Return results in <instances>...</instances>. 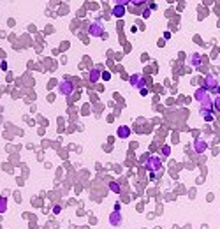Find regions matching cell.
<instances>
[{
    "mask_svg": "<svg viewBox=\"0 0 220 229\" xmlns=\"http://www.w3.org/2000/svg\"><path fill=\"white\" fill-rule=\"evenodd\" d=\"M194 97H196V101L201 102V109H211L213 108V99H211V95H209V92L206 88H197L196 93H194Z\"/></svg>",
    "mask_w": 220,
    "mask_h": 229,
    "instance_id": "1",
    "label": "cell"
},
{
    "mask_svg": "<svg viewBox=\"0 0 220 229\" xmlns=\"http://www.w3.org/2000/svg\"><path fill=\"white\" fill-rule=\"evenodd\" d=\"M144 168L148 169L150 173H155V171H159L162 168V159L160 157H155V155H150L148 160L144 162Z\"/></svg>",
    "mask_w": 220,
    "mask_h": 229,
    "instance_id": "2",
    "label": "cell"
},
{
    "mask_svg": "<svg viewBox=\"0 0 220 229\" xmlns=\"http://www.w3.org/2000/svg\"><path fill=\"white\" fill-rule=\"evenodd\" d=\"M72 92H74V83L72 81L62 79V81L58 83V93H62V95H71Z\"/></svg>",
    "mask_w": 220,
    "mask_h": 229,
    "instance_id": "3",
    "label": "cell"
},
{
    "mask_svg": "<svg viewBox=\"0 0 220 229\" xmlns=\"http://www.w3.org/2000/svg\"><path fill=\"white\" fill-rule=\"evenodd\" d=\"M88 34L92 37H104V28L100 27L99 23H92L90 28H88Z\"/></svg>",
    "mask_w": 220,
    "mask_h": 229,
    "instance_id": "4",
    "label": "cell"
},
{
    "mask_svg": "<svg viewBox=\"0 0 220 229\" xmlns=\"http://www.w3.org/2000/svg\"><path fill=\"white\" fill-rule=\"evenodd\" d=\"M129 83H130L132 87H136V88H144V78L141 76V74H132L130 78H129Z\"/></svg>",
    "mask_w": 220,
    "mask_h": 229,
    "instance_id": "5",
    "label": "cell"
},
{
    "mask_svg": "<svg viewBox=\"0 0 220 229\" xmlns=\"http://www.w3.org/2000/svg\"><path fill=\"white\" fill-rule=\"evenodd\" d=\"M217 87H218V81H217V78L215 76H208L206 79H204V87L208 92H215L217 90Z\"/></svg>",
    "mask_w": 220,
    "mask_h": 229,
    "instance_id": "6",
    "label": "cell"
},
{
    "mask_svg": "<svg viewBox=\"0 0 220 229\" xmlns=\"http://www.w3.org/2000/svg\"><path fill=\"white\" fill-rule=\"evenodd\" d=\"M206 148H208V143L204 141L203 137H197L196 141H194V150L197 153H204L206 152Z\"/></svg>",
    "mask_w": 220,
    "mask_h": 229,
    "instance_id": "7",
    "label": "cell"
},
{
    "mask_svg": "<svg viewBox=\"0 0 220 229\" xmlns=\"http://www.w3.org/2000/svg\"><path fill=\"white\" fill-rule=\"evenodd\" d=\"M116 136L121 137V139H127V137L130 136V127H127V125H121L116 129Z\"/></svg>",
    "mask_w": 220,
    "mask_h": 229,
    "instance_id": "8",
    "label": "cell"
},
{
    "mask_svg": "<svg viewBox=\"0 0 220 229\" xmlns=\"http://www.w3.org/2000/svg\"><path fill=\"white\" fill-rule=\"evenodd\" d=\"M109 224L111 226H120L121 224V213L118 212V210H115V212L109 215Z\"/></svg>",
    "mask_w": 220,
    "mask_h": 229,
    "instance_id": "9",
    "label": "cell"
},
{
    "mask_svg": "<svg viewBox=\"0 0 220 229\" xmlns=\"http://www.w3.org/2000/svg\"><path fill=\"white\" fill-rule=\"evenodd\" d=\"M113 16H116V18L125 16V6H115L113 7Z\"/></svg>",
    "mask_w": 220,
    "mask_h": 229,
    "instance_id": "10",
    "label": "cell"
},
{
    "mask_svg": "<svg viewBox=\"0 0 220 229\" xmlns=\"http://www.w3.org/2000/svg\"><path fill=\"white\" fill-rule=\"evenodd\" d=\"M99 78H100V71L99 69H94V71H90V74H88V79L92 83H97L99 81Z\"/></svg>",
    "mask_w": 220,
    "mask_h": 229,
    "instance_id": "11",
    "label": "cell"
},
{
    "mask_svg": "<svg viewBox=\"0 0 220 229\" xmlns=\"http://www.w3.org/2000/svg\"><path fill=\"white\" fill-rule=\"evenodd\" d=\"M201 115H203L204 122H213V113H211V109H201Z\"/></svg>",
    "mask_w": 220,
    "mask_h": 229,
    "instance_id": "12",
    "label": "cell"
},
{
    "mask_svg": "<svg viewBox=\"0 0 220 229\" xmlns=\"http://www.w3.org/2000/svg\"><path fill=\"white\" fill-rule=\"evenodd\" d=\"M190 64H192L194 67L201 65V55H199V53H192V56H190Z\"/></svg>",
    "mask_w": 220,
    "mask_h": 229,
    "instance_id": "13",
    "label": "cell"
},
{
    "mask_svg": "<svg viewBox=\"0 0 220 229\" xmlns=\"http://www.w3.org/2000/svg\"><path fill=\"white\" fill-rule=\"evenodd\" d=\"M109 191L115 192V194H120V192H121V187L118 185L116 182H109Z\"/></svg>",
    "mask_w": 220,
    "mask_h": 229,
    "instance_id": "14",
    "label": "cell"
},
{
    "mask_svg": "<svg viewBox=\"0 0 220 229\" xmlns=\"http://www.w3.org/2000/svg\"><path fill=\"white\" fill-rule=\"evenodd\" d=\"M7 212V199L6 197H0V213Z\"/></svg>",
    "mask_w": 220,
    "mask_h": 229,
    "instance_id": "15",
    "label": "cell"
},
{
    "mask_svg": "<svg viewBox=\"0 0 220 229\" xmlns=\"http://www.w3.org/2000/svg\"><path fill=\"white\" fill-rule=\"evenodd\" d=\"M213 109L220 113V95H217V97L213 99Z\"/></svg>",
    "mask_w": 220,
    "mask_h": 229,
    "instance_id": "16",
    "label": "cell"
},
{
    "mask_svg": "<svg viewBox=\"0 0 220 229\" xmlns=\"http://www.w3.org/2000/svg\"><path fill=\"white\" fill-rule=\"evenodd\" d=\"M160 152H162V155H164V157H169V153H171V146H167V145H165V146H162V150H160Z\"/></svg>",
    "mask_w": 220,
    "mask_h": 229,
    "instance_id": "17",
    "label": "cell"
},
{
    "mask_svg": "<svg viewBox=\"0 0 220 229\" xmlns=\"http://www.w3.org/2000/svg\"><path fill=\"white\" fill-rule=\"evenodd\" d=\"M130 2L136 7H139V6H143V4H146V2H150V0H130Z\"/></svg>",
    "mask_w": 220,
    "mask_h": 229,
    "instance_id": "18",
    "label": "cell"
},
{
    "mask_svg": "<svg viewBox=\"0 0 220 229\" xmlns=\"http://www.w3.org/2000/svg\"><path fill=\"white\" fill-rule=\"evenodd\" d=\"M100 78H102L104 81H109V79H111V74H109V72H108V71H104V72H102V74H100Z\"/></svg>",
    "mask_w": 220,
    "mask_h": 229,
    "instance_id": "19",
    "label": "cell"
},
{
    "mask_svg": "<svg viewBox=\"0 0 220 229\" xmlns=\"http://www.w3.org/2000/svg\"><path fill=\"white\" fill-rule=\"evenodd\" d=\"M113 2H115L116 6H127V4H129L130 0H113Z\"/></svg>",
    "mask_w": 220,
    "mask_h": 229,
    "instance_id": "20",
    "label": "cell"
},
{
    "mask_svg": "<svg viewBox=\"0 0 220 229\" xmlns=\"http://www.w3.org/2000/svg\"><path fill=\"white\" fill-rule=\"evenodd\" d=\"M150 12H152V9H150V7H146V9L143 11V18H150Z\"/></svg>",
    "mask_w": 220,
    "mask_h": 229,
    "instance_id": "21",
    "label": "cell"
},
{
    "mask_svg": "<svg viewBox=\"0 0 220 229\" xmlns=\"http://www.w3.org/2000/svg\"><path fill=\"white\" fill-rule=\"evenodd\" d=\"M60 212H62V206H60V204H56V206L53 208V213H55V215H58Z\"/></svg>",
    "mask_w": 220,
    "mask_h": 229,
    "instance_id": "22",
    "label": "cell"
},
{
    "mask_svg": "<svg viewBox=\"0 0 220 229\" xmlns=\"http://www.w3.org/2000/svg\"><path fill=\"white\" fill-rule=\"evenodd\" d=\"M139 93H141L143 97H146V95H148V88H141V90H139Z\"/></svg>",
    "mask_w": 220,
    "mask_h": 229,
    "instance_id": "23",
    "label": "cell"
},
{
    "mask_svg": "<svg viewBox=\"0 0 220 229\" xmlns=\"http://www.w3.org/2000/svg\"><path fill=\"white\" fill-rule=\"evenodd\" d=\"M148 157H150V153H144V155H143V157H141V162H146V160H148Z\"/></svg>",
    "mask_w": 220,
    "mask_h": 229,
    "instance_id": "24",
    "label": "cell"
},
{
    "mask_svg": "<svg viewBox=\"0 0 220 229\" xmlns=\"http://www.w3.org/2000/svg\"><path fill=\"white\" fill-rule=\"evenodd\" d=\"M0 67H2V71H6V69H7V62H2V64H0Z\"/></svg>",
    "mask_w": 220,
    "mask_h": 229,
    "instance_id": "25",
    "label": "cell"
},
{
    "mask_svg": "<svg viewBox=\"0 0 220 229\" xmlns=\"http://www.w3.org/2000/svg\"><path fill=\"white\" fill-rule=\"evenodd\" d=\"M215 93H217V95H220V83H218V87H217V90H215Z\"/></svg>",
    "mask_w": 220,
    "mask_h": 229,
    "instance_id": "26",
    "label": "cell"
}]
</instances>
